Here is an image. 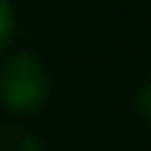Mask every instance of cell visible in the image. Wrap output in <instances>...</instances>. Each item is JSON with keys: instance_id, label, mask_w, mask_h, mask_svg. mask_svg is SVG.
Returning <instances> with one entry per match:
<instances>
[{"instance_id": "3", "label": "cell", "mask_w": 151, "mask_h": 151, "mask_svg": "<svg viewBox=\"0 0 151 151\" xmlns=\"http://www.w3.org/2000/svg\"><path fill=\"white\" fill-rule=\"evenodd\" d=\"M13 32H16V16H13V8H11L8 0H0V50L8 48Z\"/></svg>"}, {"instance_id": "1", "label": "cell", "mask_w": 151, "mask_h": 151, "mask_svg": "<svg viewBox=\"0 0 151 151\" xmlns=\"http://www.w3.org/2000/svg\"><path fill=\"white\" fill-rule=\"evenodd\" d=\"M50 96V74L35 53H13L0 66V101L19 114L37 111Z\"/></svg>"}, {"instance_id": "2", "label": "cell", "mask_w": 151, "mask_h": 151, "mask_svg": "<svg viewBox=\"0 0 151 151\" xmlns=\"http://www.w3.org/2000/svg\"><path fill=\"white\" fill-rule=\"evenodd\" d=\"M0 151H45V146L27 130L0 127Z\"/></svg>"}, {"instance_id": "4", "label": "cell", "mask_w": 151, "mask_h": 151, "mask_svg": "<svg viewBox=\"0 0 151 151\" xmlns=\"http://www.w3.org/2000/svg\"><path fill=\"white\" fill-rule=\"evenodd\" d=\"M135 109L141 111V117L151 125V82H146V85L138 90V96H135Z\"/></svg>"}]
</instances>
